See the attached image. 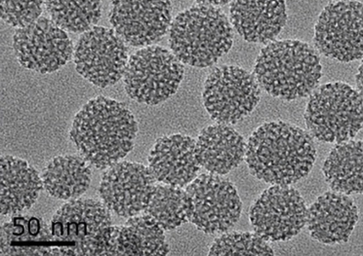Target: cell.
Returning a JSON list of instances; mask_svg holds the SVG:
<instances>
[{
  "label": "cell",
  "mask_w": 363,
  "mask_h": 256,
  "mask_svg": "<svg viewBox=\"0 0 363 256\" xmlns=\"http://www.w3.org/2000/svg\"><path fill=\"white\" fill-rule=\"evenodd\" d=\"M138 124L123 103L94 98L83 105L72 122V141L80 156L98 170H107L133 149Z\"/></svg>",
  "instance_id": "cell-1"
},
{
  "label": "cell",
  "mask_w": 363,
  "mask_h": 256,
  "mask_svg": "<svg viewBox=\"0 0 363 256\" xmlns=\"http://www.w3.org/2000/svg\"><path fill=\"white\" fill-rule=\"evenodd\" d=\"M316 159L313 136L299 127L272 121L249 138L245 160L251 174L272 185H290L307 177Z\"/></svg>",
  "instance_id": "cell-2"
},
{
  "label": "cell",
  "mask_w": 363,
  "mask_h": 256,
  "mask_svg": "<svg viewBox=\"0 0 363 256\" xmlns=\"http://www.w3.org/2000/svg\"><path fill=\"white\" fill-rule=\"evenodd\" d=\"M253 74L272 97L294 100L312 95L323 77V66L318 53L303 41H272L262 49Z\"/></svg>",
  "instance_id": "cell-3"
},
{
  "label": "cell",
  "mask_w": 363,
  "mask_h": 256,
  "mask_svg": "<svg viewBox=\"0 0 363 256\" xmlns=\"http://www.w3.org/2000/svg\"><path fill=\"white\" fill-rule=\"evenodd\" d=\"M229 18L217 7L196 4L179 13L169 30V45L182 64L204 69L213 66L232 48Z\"/></svg>",
  "instance_id": "cell-4"
},
{
  "label": "cell",
  "mask_w": 363,
  "mask_h": 256,
  "mask_svg": "<svg viewBox=\"0 0 363 256\" xmlns=\"http://www.w3.org/2000/svg\"><path fill=\"white\" fill-rule=\"evenodd\" d=\"M111 228V211L103 202L69 201L51 219L53 255H106Z\"/></svg>",
  "instance_id": "cell-5"
},
{
  "label": "cell",
  "mask_w": 363,
  "mask_h": 256,
  "mask_svg": "<svg viewBox=\"0 0 363 256\" xmlns=\"http://www.w3.org/2000/svg\"><path fill=\"white\" fill-rule=\"evenodd\" d=\"M305 121L308 134L318 141H352L362 129V97L346 83L324 84L311 95Z\"/></svg>",
  "instance_id": "cell-6"
},
{
  "label": "cell",
  "mask_w": 363,
  "mask_h": 256,
  "mask_svg": "<svg viewBox=\"0 0 363 256\" xmlns=\"http://www.w3.org/2000/svg\"><path fill=\"white\" fill-rule=\"evenodd\" d=\"M183 64L172 52L152 45L135 52L127 64L123 81L130 99L157 105L175 94L184 78Z\"/></svg>",
  "instance_id": "cell-7"
},
{
  "label": "cell",
  "mask_w": 363,
  "mask_h": 256,
  "mask_svg": "<svg viewBox=\"0 0 363 256\" xmlns=\"http://www.w3.org/2000/svg\"><path fill=\"white\" fill-rule=\"evenodd\" d=\"M254 74L237 66L215 69L204 83V107L217 124H237L250 115L260 100Z\"/></svg>",
  "instance_id": "cell-8"
},
{
  "label": "cell",
  "mask_w": 363,
  "mask_h": 256,
  "mask_svg": "<svg viewBox=\"0 0 363 256\" xmlns=\"http://www.w3.org/2000/svg\"><path fill=\"white\" fill-rule=\"evenodd\" d=\"M191 199V222L206 234L229 231L240 221L242 202L237 188L220 175L203 174L186 186Z\"/></svg>",
  "instance_id": "cell-9"
},
{
  "label": "cell",
  "mask_w": 363,
  "mask_h": 256,
  "mask_svg": "<svg viewBox=\"0 0 363 256\" xmlns=\"http://www.w3.org/2000/svg\"><path fill=\"white\" fill-rule=\"evenodd\" d=\"M77 72L93 85L107 88L124 76L128 64L125 42L111 28L95 27L83 33L74 51Z\"/></svg>",
  "instance_id": "cell-10"
},
{
  "label": "cell",
  "mask_w": 363,
  "mask_h": 256,
  "mask_svg": "<svg viewBox=\"0 0 363 256\" xmlns=\"http://www.w3.org/2000/svg\"><path fill=\"white\" fill-rule=\"evenodd\" d=\"M308 209L299 191L274 185L261 194L249 213L254 232L267 242L289 240L307 223Z\"/></svg>",
  "instance_id": "cell-11"
},
{
  "label": "cell",
  "mask_w": 363,
  "mask_h": 256,
  "mask_svg": "<svg viewBox=\"0 0 363 256\" xmlns=\"http://www.w3.org/2000/svg\"><path fill=\"white\" fill-rule=\"evenodd\" d=\"M315 47L323 55L342 63L362 59V4H329L315 27Z\"/></svg>",
  "instance_id": "cell-12"
},
{
  "label": "cell",
  "mask_w": 363,
  "mask_h": 256,
  "mask_svg": "<svg viewBox=\"0 0 363 256\" xmlns=\"http://www.w3.org/2000/svg\"><path fill=\"white\" fill-rule=\"evenodd\" d=\"M13 48L21 66L41 74L58 71L71 61L74 51L67 33L46 17L17 30Z\"/></svg>",
  "instance_id": "cell-13"
},
{
  "label": "cell",
  "mask_w": 363,
  "mask_h": 256,
  "mask_svg": "<svg viewBox=\"0 0 363 256\" xmlns=\"http://www.w3.org/2000/svg\"><path fill=\"white\" fill-rule=\"evenodd\" d=\"M149 167L133 162H118L104 173L99 195L111 213L129 219L144 213L155 187Z\"/></svg>",
  "instance_id": "cell-14"
},
{
  "label": "cell",
  "mask_w": 363,
  "mask_h": 256,
  "mask_svg": "<svg viewBox=\"0 0 363 256\" xmlns=\"http://www.w3.org/2000/svg\"><path fill=\"white\" fill-rule=\"evenodd\" d=\"M110 23L124 42L134 47H147L162 40L172 24L170 1L111 2Z\"/></svg>",
  "instance_id": "cell-15"
},
{
  "label": "cell",
  "mask_w": 363,
  "mask_h": 256,
  "mask_svg": "<svg viewBox=\"0 0 363 256\" xmlns=\"http://www.w3.org/2000/svg\"><path fill=\"white\" fill-rule=\"evenodd\" d=\"M147 161L157 182L182 188L190 185L201 170L196 141L180 134L158 139L150 149Z\"/></svg>",
  "instance_id": "cell-16"
},
{
  "label": "cell",
  "mask_w": 363,
  "mask_h": 256,
  "mask_svg": "<svg viewBox=\"0 0 363 256\" xmlns=\"http://www.w3.org/2000/svg\"><path fill=\"white\" fill-rule=\"evenodd\" d=\"M359 221L354 202L345 194L324 193L308 209V232L321 244L338 245L347 242Z\"/></svg>",
  "instance_id": "cell-17"
},
{
  "label": "cell",
  "mask_w": 363,
  "mask_h": 256,
  "mask_svg": "<svg viewBox=\"0 0 363 256\" xmlns=\"http://www.w3.org/2000/svg\"><path fill=\"white\" fill-rule=\"evenodd\" d=\"M230 22L238 35L249 43L268 44L286 25L284 1H233Z\"/></svg>",
  "instance_id": "cell-18"
},
{
  "label": "cell",
  "mask_w": 363,
  "mask_h": 256,
  "mask_svg": "<svg viewBox=\"0 0 363 256\" xmlns=\"http://www.w3.org/2000/svg\"><path fill=\"white\" fill-rule=\"evenodd\" d=\"M164 230L149 214L129 217L124 225L111 226L106 255H167Z\"/></svg>",
  "instance_id": "cell-19"
},
{
  "label": "cell",
  "mask_w": 363,
  "mask_h": 256,
  "mask_svg": "<svg viewBox=\"0 0 363 256\" xmlns=\"http://www.w3.org/2000/svg\"><path fill=\"white\" fill-rule=\"evenodd\" d=\"M0 177L2 216H13L32 208L44 188L43 178L35 168L9 155L0 159Z\"/></svg>",
  "instance_id": "cell-20"
},
{
  "label": "cell",
  "mask_w": 363,
  "mask_h": 256,
  "mask_svg": "<svg viewBox=\"0 0 363 256\" xmlns=\"http://www.w3.org/2000/svg\"><path fill=\"white\" fill-rule=\"evenodd\" d=\"M196 152L199 165L209 174L224 175L242 162L246 144L235 129L216 124L201 132L196 141Z\"/></svg>",
  "instance_id": "cell-21"
},
{
  "label": "cell",
  "mask_w": 363,
  "mask_h": 256,
  "mask_svg": "<svg viewBox=\"0 0 363 256\" xmlns=\"http://www.w3.org/2000/svg\"><path fill=\"white\" fill-rule=\"evenodd\" d=\"M1 255H53L50 225L32 216H13L1 224Z\"/></svg>",
  "instance_id": "cell-22"
},
{
  "label": "cell",
  "mask_w": 363,
  "mask_h": 256,
  "mask_svg": "<svg viewBox=\"0 0 363 256\" xmlns=\"http://www.w3.org/2000/svg\"><path fill=\"white\" fill-rule=\"evenodd\" d=\"M43 187L52 197L71 201L86 192L92 180L90 164L79 155L53 158L44 168Z\"/></svg>",
  "instance_id": "cell-23"
},
{
  "label": "cell",
  "mask_w": 363,
  "mask_h": 256,
  "mask_svg": "<svg viewBox=\"0 0 363 256\" xmlns=\"http://www.w3.org/2000/svg\"><path fill=\"white\" fill-rule=\"evenodd\" d=\"M323 175L334 192L362 193V141L337 144L324 162Z\"/></svg>",
  "instance_id": "cell-24"
},
{
  "label": "cell",
  "mask_w": 363,
  "mask_h": 256,
  "mask_svg": "<svg viewBox=\"0 0 363 256\" xmlns=\"http://www.w3.org/2000/svg\"><path fill=\"white\" fill-rule=\"evenodd\" d=\"M191 199L186 190L168 185H155L144 213L149 214L164 231H171L191 221Z\"/></svg>",
  "instance_id": "cell-25"
},
{
  "label": "cell",
  "mask_w": 363,
  "mask_h": 256,
  "mask_svg": "<svg viewBox=\"0 0 363 256\" xmlns=\"http://www.w3.org/2000/svg\"><path fill=\"white\" fill-rule=\"evenodd\" d=\"M45 8L50 19L64 32L85 33L96 27L102 16V2L46 1Z\"/></svg>",
  "instance_id": "cell-26"
},
{
  "label": "cell",
  "mask_w": 363,
  "mask_h": 256,
  "mask_svg": "<svg viewBox=\"0 0 363 256\" xmlns=\"http://www.w3.org/2000/svg\"><path fill=\"white\" fill-rule=\"evenodd\" d=\"M209 255H274L268 242L256 233H225L217 238L210 248Z\"/></svg>",
  "instance_id": "cell-27"
},
{
  "label": "cell",
  "mask_w": 363,
  "mask_h": 256,
  "mask_svg": "<svg viewBox=\"0 0 363 256\" xmlns=\"http://www.w3.org/2000/svg\"><path fill=\"white\" fill-rule=\"evenodd\" d=\"M43 11V1H12L4 0L0 2V16L10 27L23 28L40 19Z\"/></svg>",
  "instance_id": "cell-28"
},
{
  "label": "cell",
  "mask_w": 363,
  "mask_h": 256,
  "mask_svg": "<svg viewBox=\"0 0 363 256\" xmlns=\"http://www.w3.org/2000/svg\"><path fill=\"white\" fill-rule=\"evenodd\" d=\"M355 82H357V92L362 97V63L359 66V71L355 75Z\"/></svg>",
  "instance_id": "cell-29"
},
{
  "label": "cell",
  "mask_w": 363,
  "mask_h": 256,
  "mask_svg": "<svg viewBox=\"0 0 363 256\" xmlns=\"http://www.w3.org/2000/svg\"><path fill=\"white\" fill-rule=\"evenodd\" d=\"M196 4H203V5H210V6H216V5H225L229 4L228 0L225 1H212V0H209V1H196Z\"/></svg>",
  "instance_id": "cell-30"
}]
</instances>
